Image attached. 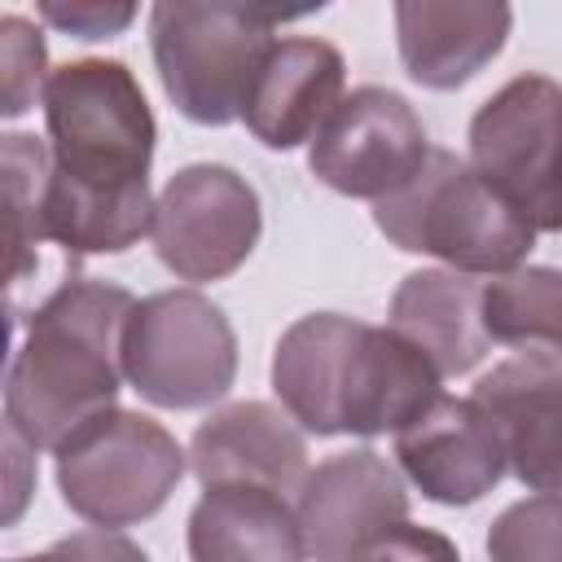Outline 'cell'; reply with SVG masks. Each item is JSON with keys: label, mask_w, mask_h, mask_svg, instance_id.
Segmentation results:
<instances>
[{"label": "cell", "mask_w": 562, "mask_h": 562, "mask_svg": "<svg viewBox=\"0 0 562 562\" xmlns=\"http://www.w3.org/2000/svg\"><path fill=\"white\" fill-rule=\"evenodd\" d=\"M136 299L97 277L61 281L26 321L4 373V426L31 448H61L110 413L123 386V325Z\"/></svg>", "instance_id": "cell-1"}, {"label": "cell", "mask_w": 562, "mask_h": 562, "mask_svg": "<svg viewBox=\"0 0 562 562\" xmlns=\"http://www.w3.org/2000/svg\"><path fill=\"white\" fill-rule=\"evenodd\" d=\"M373 224L391 246L435 255L465 277L514 272L536 246V224L452 149H430L400 193L373 202Z\"/></svg>", "instance_id": "cell-2"}, {"label": "cell", "mask_w": 562, "mask_h": 562, "mask_svg": "<svg viewBox=\"0 0 562 562\" xmlns=\"http://www.w3.org/2000/svg\"><path fill=\"white\" fill-rule=\"evenodd\" d=\"M303 13L255 4H193L162 0L149 9V53L171 105L202 127L241 119L255 75L277 44V26Z\"/></svg>", "instance_id": "cell-3"}, {"label": "cell", "mask_w": 562, "mask_h": 562, "mask_svg": "<svg viewBox=\"0 0 562 562\" xmlns=\"http://www.w3.org/2000/svg\"><path fill=\"white\" fill-rule=\"evenodd\" d=\"M44 123L53 171L88 189H140L154 162V110L127 61L79 57L48 75Z\"/></svg>", "instance_id": "cell-4"}, {"label": "cell", "mask_w": 562, "mask_h": 562, "mask_svg": "<svg viewBox=\"0 0 562 562\" xmlns=\"http://www.w3.org/2000/svg\"><path fill=\"white\" fill-rule=\"evenodd\" d=\"M184 465L189 452L162 422L110 408L57 448V487L83 522L114 531L154 518L184 479Z\"/></svg>", "instance_id": "cell-5"}, {"label": "cell", "mask_w": 562, "mask_h": 562, "mask_svg": "<svg viewBox=\"0 0 562 562\" xmlns=\"http://www.w3.org/2000/svg\"><path fill=\"white\" fill-rule=\"evenodd\" d=\"M123 378L158 408L220 404L237 378V334L198 290L145 294L123 325Z\"/></svg>", "instance_id": "cell-6"}, {"label": "cell", "mask_w": 562, "mask_h": 562, "mask_svg": "<svg viewBox=\"0 0 562 562\" xmlns=\"http://www.w3.org/2000/svg\"><path fill=\"white\" fill-rule=\"evenodd\" d=\"M470 167L492 180L536 233H562V83L518 75L470 119Z\"/></svg>", "instance_id": "cell-7"}, {"label": "cell", "mask_w": 562, "mask_h": 562, "mask_svg": "<svg viewBox=\"0 0 562 562\" xmlns=\"http://www.w3.org/2000/svg\"><path fill=\"white\" fill-rule=\"evenodd\" d=\"M263 211L246 176L224 162L180 167L154 206V250L180 281H220L259 246Z\"/></svg>", "instance_id": "cell-8"}, {"label": "cell", "mask_w": 562, "mask_h": 562, "mask_svg": "<svg viewBox=\"0 0 562 562\" xmlns=\"http://www.w3.org/2000/svg\"><path fill=\"white\" fill-rule=\"evenodd\" d=\"M430 158L426 127L395 88H351L307 145V167L342 198L382 202L400 193Z\"/></svg>", "instance_id": "cell-9"}, {"label": "cell", "mask_w": 562, "mask_h": 562, "mask_svg": "<svg viewBox=\"0 0 562 562\" xmlns=\"http://www.w3.org/2000/svg\"><path fill=\"white\" fill-rule=\"evenodd\" d=\"M294 514L312 562H351L360 549L408 522V492L386 457L351 448L307 470L294 492Z\"/></svg>", "instance_id": "cell-10"}, {"label": "cell", "mask_w": 562, "mask_h": 562, "mask_svg": "<svg viewBox=\"0 0 562 562\" xmlns=\"http://www.w3.org/2000/svg\"><path fill=\"white\" fill-rule=\"evenodd\" d=\"M470 400L492 417L509 474L544 496H562V364L522 351L483 373Z\"/></svg>", "instance_id": "cell-11"}, {"label": "cell", "mask_w": 562, "mask_h": 562, "mask_svg": "<svg viewBox=\"0 0 562 562\" xmlns=\"http://www.w3.org/2000/svg\"><path fill=\"white\" fill-rule=\"evenodd\" d=\"M189 470L202 487H268L290 496L307 479V439L285 408L237 400L193 430Z\"/></svg>", "instance_id": "cell-12"}, {"label": "cell", "mask_w": 562, "mask_h": 562, "mask_svg": "<svg viewBox=\"0 0 562 562\" xmlns=\"http://www.w3.org/2000/svg\"><path fill=\"white\" fill-rule=\"evenodd\" d=\"M395 457L413 487L435 505H474L509 470L492 417L470 395H439L408 430L395 435Z\"/></svg>", "instance_id": "cell-13"}, {"label": "cell", "mask_w": 562, "mask_h": 562, "mask_svg": "<svg viewBox=\"0 0 562 562\" xmlns=\"http://www.w3.org/2000/svg\"><path fill=\"white\" fill-rule=\"evenodd\" d=\"M342 83H347V61L329 40L316 35L277 40L255 75L241 123L259 145L294 149L303 140H316L325 119L347 97Z\"/></svg>", "instance_id": "cell-14"}, {"label": "cell", "mask_w": 562, "mask_h": 562, "mask_svg": "<svg viewBox=\"0 0 562 562\" xmlns=\"http://www.w3.org/2000/svg\"><path fill=\"white\" fill-rule=\"evenodd\" d=\"M514 9L501 0H400L395 44L413 83L452 92L470 83L509 35Z\"/></svg>", "instance_id": "cell-15"}, {"label": "cell", "mask_w": 562, "mask_h": 562, "mask_svg": "<svg viewBox=\"0 0 562 562\" xmlns=\"http://www.w3.org/2000/svg\"><path fill=\"white\" fill-rule=\"evenodd\" d=\"M364 321L338 312L299 316L272 351V391L307 435H342V404Z\"/></svg>", "instance_id": "cell-16"}, {"label": "cell", "mask_w": 562, "mask_h": 562, "mask_svg": "<svg viewBox=\"0 0 562 562\" xmlns=\"http://www.w3.org/2000/svg\"><path fill=\"white\" fill-rule=\"evenodd\" d=\"M443 373L435 360L413 347L391 325H364L351 360L347 404H342V435H400L408 430L443 391Z\"/></svg>", "instance_id": "cell-17"}, {"label": "cell", "mask_w": 562, "mask_h": 562, "mask_svg": "<svg viewBox=\"0 0 562 562\" xmlns=\"http://www.w3.org/2000/svg\"><path fill=\"white\" fill-rule=\"evenodd\" d=\"M391 329L422 347L443 378L470 373L492 347L483 329V285L452 268L408 272L391 294Z\"/></svg>", "instance_id": "cell-18"}, {"label": "cell", "mask_w": 562, "mask_h": 562, "mask_svg": "<svg viewBox=\"0 0 562 562\" xmlns=\"http://www.w3.org/2000/svg\"><path fill=\"white\" fill-rule=\"evenodd\" d=\"M294 505L268 487H206L189 514V562H303Z\"/></svg>", "instance_id": "cell-19"}, {"label": "cell", "mask_w": 562, "mask_h": 562, "mask_svg": "<svg viewBox=\"0 0 562 562\" xmlns=\"http://www.w3.org/2000/svg\"><path fill=\"white\" fill-rule=\"evenodd\" d=\"M154 206L158 198L149 193V184L105 193L53 171L40 206V241H57L70 259L123 255L145 233H154Z\"/></svg>", "instance_id": "cell-20"}, {"label": "cell", "mask_w": 562, "mask_h": 562, "mask_svg": "<svg viewBox=\"0 0 562 562\" xmlns=\"http://www.w3.org/2000/svg\"><path fill=\"white\" fill-rule=\"evenodd\" d=\"M483 329L492 342L562 360V268H514L483 281Z\"/></svg>", "instance_id": "cell-21"}, {"label": "cell", "mask_w": 562, "mask_h": 562, "mask_svg": "<svg viewBox=\"0 0 562 562\" xmlns=\"http://www.w3.org/2000/svg\"><path fill=\"white\" fill-rule=\"evenodd\" d=\"M0 167H4V193H9V281L22 285L26 272L40 263L35 246H40V206H44V189L53 176V149L40 136L26 132H9L0 145Z\"/></svg>", "instance_id": "cell-22"}, {"label": "cell", "mask_w": 562, "mask_h": 562, "mask_svg": "<svg viewBox=\"0 0 562 562\" xmlns=\"http://www.w3.org/2000/svg\"><path fill=\"white\" fill-rule=\"evenodd\" d=\"M492 562H562V496H527L496 514L487 531Z\"/></svg>", "instance_id": "cell-23"}, {"label": "cell", "mask_w": 562, "mask_h": 562, "mask_svg": "<svg viewBox=\"0 0 562 562\" xmlns=\"http://www.w3.org/2000/svg\"><path fill=\"white\" fill-rule=\"evenodd\" d=\"M0 70H4V101H0L4 119L26 114L35 105V97L44 101V88L53 75L48 53H44V35L18 13L0 18Z\"/></svg>", "instance_id": "cell-24"}, {"label": "cell", "mask_w": 562, "mask_h": 562, "mask_svg": "<svg viewBox=\"0 0 562 562\" xmlns=\"http://www.w3.org/2000/svg\"><path fill=\"white\" fill-rule=\"evenodd\" d=\"M136 4L127 0H44L40 18L75 40H110L136 22Z\"/></svg>", "instance_id": "cell-25"}, {"label": "cell", "mask_w": 562, "mask_h": 562, "mask_svg": "<svg viewBox=\"0 0 562 562\" xmlns=\"http://www.w3.org/2000/svg\"><path fill=\"white\" fill-rule=\"evenodd\" d=\"M351 562H461V553L443 531L417 527V522H400L395 531H386L382 540L360 549Z\"/></svg>", "instance_id": "cell-26"}, {"label": "cell", "mask_w": 562, "mask_h": 562, "mask_svg": "<svg viewBox=\"0 0 562 562\" xmlns=\"http://www.w3.org/2000/svg\"><path fill=\"white\" fill-rule=\"evenodd\" d=\"M13 562H149V553L140 544H132L127 536L114 531H75L57 544H48L35 558H13Z\"/></svg>", "instance_id": "cell-27"}, {"label": "cell", "mask_w": 562, "mask_h": 562, "mask_svg": "<svg viewBox=\"0 0 562 562\" xmlns=\"http://www.w3.org/2000/svg\"><path fill=\"white\" fill-rule=\"evenodd\" d=\"M4 452H9V505H4V522H13L22 514V505H26V492H31L26 479H22V465H35V448L18 430L4 426Z\"/></svg>", "instance_id": "cell-28"}]
</instances>
